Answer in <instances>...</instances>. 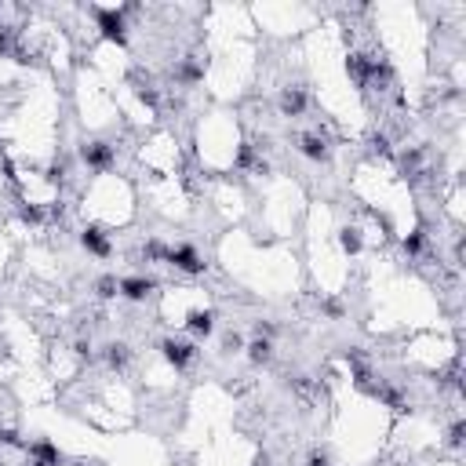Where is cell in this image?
<instances>
[{"instance_id":"277c9868","label":"cell","mask_w":466,"mask_h":466,"mask_svg":"<svg viewBox=\"0 0 466 466\" xmlns=\"http://www.w3.org/2000/svg\"><path fill=\"white\" fill-rule=\"evenodd\" d=\"M270 357H273V339H270V328L259 325L256 339L248 343V361L256 365V368H263V365H270Z\"/></svg>"},{"instance_id":"6da1fadb","label":"cell","mask_w":466,"mask_h":466,"mask_svg":"<svg viewBox=\"0 0 466 466\" xmlns=\"http://www.w3.org/2000/svg\"><path fill=\"white\" fill-rule=\"evenodd\" d=\"M160 353H164V361L175 372H186L197 361L201 350H197V343H186V339H160Z\"/></svg>"},{"instance_id":"30bf717a","label":"cell","mask_w":466,"mask_h":466,"mask_svg":"<svg viewBox=\"0 0 466 466\" xmlns=\"http://www.w3.org/2000/svg\"><path fill=\"white\" fill-rule=\"evenodd\" d=\"M84 160H88L92 168H102L106 160H110V146H102V142H92V146H84Z\"/></svg>"},{"instance_id":"ba28073f","label":"cell","mask_w":466,"mask_h":466,"mask_svg":"<svg viewBox=\"0 0 466 466\" xmlns=\"http://www.w3.org/2000/svg\"><path fill=\"white\" fill-rule=\"evenodd\" d=\"M99 26L102 33L117 40V44H124V23H120V11H99Z\"/></svg>"},{"instance_id":"3957f363","label":"cell","mask_w":466,"mask_h":466,"mask_svg":"<svg viewBox=\"0 0 466 466\" xmlns=\"http://www.w3.org/2000/svg\"><path fill=\"white\" fill-rule=\"evenodd\" d=\"M186 332L194 335L197 343H201V339H211V335H215V310L194 306V310L186 313Z\"/></svg>"},{"instance_id":"8fae6325","label":"cell","mask_w":466,"mask_h":466,"mask_svg":"<svg viewBox=\"0 0 466 466\" xmlns=\"http://www.w3.org/2000/svg\"><path fill=\"white\" fill-rule=\"evenodd\" d=\"M281 110H284V113H299V110H303V92H299V88H288L284 99H281Z\"/></svg>"},{"instance_id":"4fadbf2b","label":"cell","mask_w":466,"mask_h":466,"mask_svg":"<svg viewBox=\"0 0 466 466\" xmlns=\"http://www.w3.org/2000/svg\"><path fill=\"white\" fill-rule=\"evenodd\" d=\"M306 466H332V459H328V452H325V448H313V452H310V459H306Z\"/></svg>"},{"instance_id":"2e32d148","label":"cell","mask_w":466,"mask_h":466,"mask_svg":"<svg viewBox=\"0 0 466 466\" xmlns=\"http://www.w3.org/2000/svg\"><path fill=\"white\" fill-rule=\"evenodd\" d=\"M0 466H4V462H0Z\"/></svg>"},{"instance_id":"5b68a950","label":"cell","mask_w":466,"mask_h":466,"mask_svg":"<svg viewBox=\"0 0 466 466\" xmlns=\"http://www.w3.org/2000/svg\"><path fill=\"white\" fill-rule=\"evenodd\" d=\"M157 288V281L153 277H124L120 281V295L128 303H142V299H150V291Z\"/></svg>"},{"instance_id":"5bb4252c","label":"cell","mask_w":466,"mask_h":466,"mask_svg":"<svg viewBox=\"0 0 466 466\" xmlns=\"http://www.w3.org/2000/svg\"><path fill=\"white\" fill-rule=\"evenodd\" d=\"M343 248H346V251H357V248H361V237H357V229H343Z\"/></svg>"},{"instance_id":"7a4b0ae2","label":"cell","mask_w":466,"mask_h":466,"mask_svg":"<svg viewBox=\"0 0 466 466\" xmlns=\"http://www.w3.org/2000/svg\"><path fill=\"white\" fill-rule=\"evenodd\" d=\"M168 263H172L175 270H182V273H189V277H197V273H204V256L194 248V244H175V248H168V256H164Z\"/></svg>"},{"instance_id":"7c38bea8","label":"cell","mask_w":466,"mask_h":466,"mask_svg":"<svg viewBox=\"0 0 466 466\" xmlns=\"http://www.w3.org/2000/svg\"><path fill=\"white\" fill-rule=\"evenodd\" d=\"M95 288H99L102 299H113V295H120V281H117V277H102Z\"/></svg>"},{"instance_id":"8992f818","label":"cell","mask_w":466,"mask_h":466,"mask_svg":"<svg viewBox=\"0 0 466 466\" xmlns=\"http://www.w3.org/2000/svg\"><path fill=\"white\" fill-rule=\"evenodd\" d=\"M80 244L92 251V256H99V259H110V237L102 233V226H84V233H80Z\"/></svg>"},{"instance_id":"52a82bcc","label":"cell","mask_w":466,"mask_h":466,"mask_svg":"<svg viewBox=\"0 0 466 466\" xmlns=\"http://www.w3.org/2000/svg\"><path fill=\"white\" fill-rule=\"evenodd\" d=\"M299 150H303V157H306V160H317V164L332 157L328 142H325L321 135H303V139H299Z\"/></svg>"},{"instance_id":"9a60e30c","label":"cell","mask_w":466,"mask_h":466,"mask_svg":"<svg viewBox=\"0 0 466 466\" xmlns=\"http://www.w3.org/2000/svg\"><path fill=\"white\" fill-rule=\"evenodd\" d=\"M419 248H422V233H412V237L405 241V251H408V256H415Z\"/></svg>"},{"instance_id":"9c48e42d","label":"cell","mask_w":466,"mask_h":466,"mask_svg":"<svg viewBox=\"0 0 466 466\" xmlns=\"http://www.w3.org/2000/svg\"><path fill=\"white\" fill-rule=\"evenodd\" d=\"M128 361H132V350H128V343H110L106 346V365L110 368H128Z\"/></svg>"}]
</instances>
